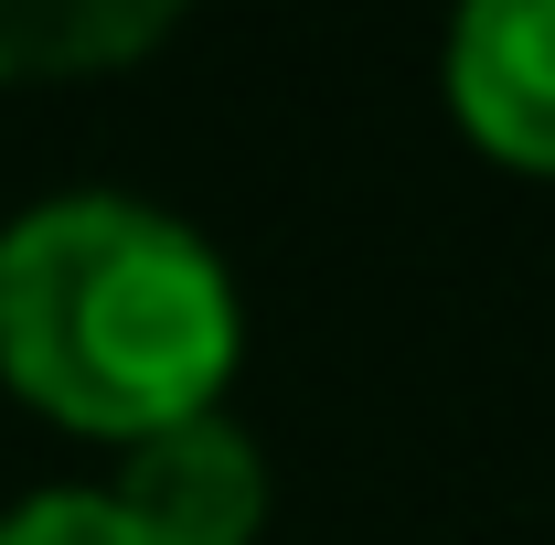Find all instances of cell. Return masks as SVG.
<instances>
[{
	"label": "cell",
	"instance_id": "7a4b0ae2",
	"mask_svg": "<svg viewBox=\"0 0 555 545\" xmlns=\"http://www.w3.org/2000/svg\"><path fill=\"white\" fill-rule=\"evenodd\" d=\"M438 97L491 172L555 182V0H449Z\"/></svg>",
	"mask_w": 555,
	"mask_h": 545
},
{
	"label": "cell",
	"instance_id": "277c9868",
	"mask_svg": "<svg viewBox=\"0 0 555 545\" xmlns=\"http://www.w3.org/2000/svg\"><path fill=\"white\" fill-rule=\"evenodd\" d=\"M193 0H0V86H86L182 33Z\"/></svg>",
	"mask_w": 555,
	"mask_h": 545
},
{
	"label": "cell",
	"instance_id": "5b68a950",
	"mask_svg": "<svg viewBox=\"0 0 555 545\" xmlns=\"http://www.w3.org/2000/svg\"><path fill=\"white\" fill-rule=\"evenodd\" d=\"M0 545H150V535L118 514L107 481H65V492L11 503V514H0Z\"/></svg>",
	"mask_w": 555,
	"mask_h": 545
},
{
	"label": "cell",
	"instance_id": "6da1fadb",
	"mask_svg": "<svg viewBox=\"0 0 555 545\" xmlns=\"http://www.w3.org/2000/svg\"><path fill=\"white\" fill-rule=\"evenodd\" d=\"M246 364V300L171 204L43 193L0 225V385L75 439L139 449L214 417Z\"/></svg>",
	"mask_w": 555,
	"mask_h": 545
},
{
	"label": "cell",
	"instance_id": "3957f363",
	"mask_svg": "<svg viewBox=\"0 0 555 545\" xmlns=\"http://www.w3.org/2000/svg\"><path fill=\"white\" fill-rule=\"evenodd\" d=\"M107 492H118V514L150 545H257L268 535V449L224 407L118 449V481Z\"/></svg>",
	"mask_w": 555,
	"mask_h": 545
}]
</instances>
